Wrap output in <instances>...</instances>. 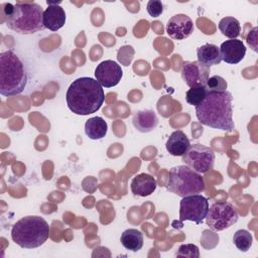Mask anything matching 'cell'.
<instances>
[{
    "instance_id": "1",
    "label": "cell",
    "mask_w": 258,
    "mask_h": 258,
    "mask_svg": "<svg viewBox=\"0 0 258 258\" xmlns=\"http://www.w3.org/2000/svg\"><path fill=\"white\" fill-rule=\"evenodd\" d=\"M233 96L229 91L207 92L205 100L196 107V115L205 126L233 132Z\"/></svg>"
},
{
    "instance_id": "2",
    "label": "cell",
    "mask_w": 258,
    "mask_h": 258,
    "mask_svg": "<svg viewBox=\"0 0 258 258\" xmlns=\"http://www.w3.org/2000/svg\"><path fill=\"white\" fill-rule=\"evenodd\" d=\"M66 99L67 105L73 113L85 116L96 113L102 107L105 93L97 80L82 77L70 85Z\"/></svg>"
},
{
    "instance_id": "3",
    "label": "cell",
    "mask_w": 258,
    "mask_h": 258,
    "mask_svg": "<svg viewBox=\"0 0 258 258\" xmlns=\"http://www.w3.org/2000/svg\"><path fill=\"white\" fill-rule=\"evenodd\" d=\"M2 14L7 27L19 34H33L43 30V9L34 2L3 3Z\"/></svg>"
},
{
    "instance_id": "4",
    "label": "cell",
    "mask_w": 258,
    "mask_h": 258,
    "mask_svg": "<svg viewBox=\"0 0 258 258\" xmlns=\"http://www.w3.org/2000/svg\"><path fill=\"white\" fill-rule=\"evenodd\" d=\"M27 84L24 63L11 49L0 53V94L11 97L22 93Z\"/></svg>"
},
{
    "instance_id": "5",
    "label": "cell",
    "mask_w": 258,
    "mask_h": 258,
    "mask_svg": "<svg viewBox=\"0 0 258 258\" xmlns=\"http://www.w3.org/2000/svg\"><path fill=\"white\" fill-rule=\"evenodd\" d=\"M49 226L39 216H26L18 220L12 227L11 238L15 244L25 249L41 246L48 238Z\"/></svg>"
},
{
    "instance_id": "6",
    "label": "cell",
    "mask_w": 258,
    "mask_h": 258,
    "mask_svg": "<svg viewBox=\"0 0 258 258\" xmlns=\"http://www.w3.org/2000/svg\"><path fill=\"white\" fill-rule=\"evenodd\" d=\"M167 189L178 197L184 198L203 192L205 190V181L201 173L196 172L186 165H177L169 171Z\"/></svg>"
},
{
    "instance_id": "7",
    "label": "cell",
    "mask_w": 258,
    "mask_h": 258,
    "mask_svg": "<svg viewBox=\"0 0 258 258\" xmlns=\"http://www.w3.org/2000/svg\"><path fill=\"white\" fill-rule=\"evenodd\" d=\"M238 212L234 206L227 202L214 203L209 207L206 223L213 231H223L238 221Z\"/></svg>"
},
{
    "instance_id": "8",
    "label": "cell",
    "mask_w": 258,
    "mask_h": 258,
    "mask_svg": "<svg viewBox=\"0 0 258 258\" xmlns=\"http://www.w3.org/2000/svg\"><path fill=\"white\" fill-rule=\"evenodd\" d=\"M182 161L196 172L206 173L214 167L215 152L205 145L192 144L182 155Z\"/></svg>"
},
{
    "instance_id": "9",
    "label": "cell",
    "mask_w": 258,
    "mask_h": 258,
    "mask_svg": "<svg viewBox=\"0 0 258 258\" xmlns=\"http://www.w3.org/2000/svg\"><path fill=\"white\" fill-rule=\"evenodd\" d=\"M208 199L200 194L182 198L179 207V221H191L200 225L208 214Z\"/></svg>"
},
{
    "instance_id": "10",
    "label": "cell",
    "mask_w": 258,
    "mask_h": 258,
    "mask_svg": "<svg viewBox=\"0 0 258 258\" xmlns=\"http://www.w3.org/2000/svg\"><path fill=\"white\" fill-rule=\"evenodd\" d=\"M210 76V67L198 60L184 61L181 68V78L189 87H205Z\"/></svg>"
},
{
    "instance_id": "11",
    "label": "cell",
    "mask_w": 258,
    "mask_h": 258,
    "mask_svg": "<svg viewBox=\"0 0 258 258\" xmlns=\"http://www.w3.org/2000/svg\"><path fill=\"white\" fill-rule=\"evenodd\" d=\"M123 71L116 61L107 59L100 62L95 69V77L98 83L105 88H111L119 84Z\"/></svg>"
},
{
    "instance_id": "12",
    "label": "cell",
    "mask_w": 258,
    "mask_h": 258,
    "mask_svg": "<svg viewBox=\"0 0 258 258\" xmlns=\"http://www.w3.org/2000/svg\"><path fill=\"white\" fill-rule=\"evenodd\" d=\"M194 29L192 20L185 14H176L172 16L166 24V33L176 40L187 38L194 32Z\"/></svg>"
},
{
    "instance_id": "13",
    "label": "cell",
    "mask_w": 258,
    "mask_h": 258,
    "mask_svg": "<svg viewBox=\"0 0 258 258\" xmlns=\"http://www.w3.org/2000/svg\"><path fill=\"white\" fill-rule=\"evenodd\" d=\"M220 48L221 58L227 63L236 64L240 62L246 54V46L239 39H229L224 41Z\"/></svg>"
},
{
    "instance_id": "14",
    "label": "cell",
    "mask_w": 258,
    "mask_h": 258,
    "mask_svg": "<svg viewBox=\"0 0 258 258\" xmlns=\"http://www.w3.org/2000/svg\"><path fill=\"white\" fill-rule=\"evenodd\" d=\"M47 5L43 12V25L51 31H56L66 23V12L58 3L47 1Z\"/></svg>"
},
{
    "instance_id": "15",
    "label": "cell",
    "mask_w": 258,
    "mask_h": 258,
    "mask_svg": "<svg viewBox=\"0 0 258 258\" xmlns=\"http://www.w3.org/2000/svg\"><path fill=\"white\" fill-rule=\"evenodd\" d=\"M135 129L141 133H148L158 125V118L153 110L144 109L137 111L132 118Z\"/></svg>"
},
{
    "instance_id": "16",
    "label": "cell",
    "mask_w": 258,
    "mask_h": 258,
    "mask_svg": "<svg viewBox=\"0 0 258 258\" xmlns=\"http://www.w3.org/2000/svg\"><path fill=\"white\" fill-rule=\"evenodd\" d=\"M157 186L156 179L148 173H140L133 177L130 187L135 196L147 197L154 192Z\"/></svg>"
},
{
    "instance_id": "17",
    "label": "cell",
    "mask_w": 258,
    "mask_h": 258,
    "mask_svg": "<svg viewBox=\"0 0 258 258\" xmlns=\"http://www.w3.org/2000/svg\"><path fill=\"white\" fill-rule=\"evenodd\" d=\"M190 146L189 140L181 130H176L168 137L165 148L172 156H182Z\"/></svg>"
},
{
    "instance_id": "18",
    "label": "cell",
    "mask_w": 258,
    "mask_h": 258,
    "mask_svg": "<svg viewBox=\"0 0 258 258\" xmlns=\"http://www.w3.org/2000/svg\"><path fill=\"white\" fill-rule=\"evenodd\" d=\"M198 61L201 63L211 67L219 64L222 61L220 48L212 43H206L197 49Z\"/></svg>"
},
{
    "instance_id": "19",
    "label": "cell",
    "mask_w": 258,
    "mask_h": 258,
    "mask_svg": "<svg viewBox=\"0 0 258 258\" xmlns=\"http://www.w3.org/2000/svg\"><path fill=\"white\" fill-rule=\"evenodd\" d=\"M108 131L107 122L99 116L92 117L86 121L85 133L92 140H98L106 136Z\"/></svg>"
},
{
    "instance_id": "20",
    "label": "cell",
    "mask_w": 258,
    "mask_h": 258,
    "mask_svg": "<svg viewBox=\"0 0 258 258\" xmlns=\"http://www.w3.org/2000/svg\"><path fill=\"white\" fill-rule=\"evenodd\" d=\"M120 242L125 249L137 252L143 246V234L137 229H127L121 234Z\"/></svg>"
},
{
    "instance_id": "21",
    "label": "cell",
    "mask_w": 258,
    "mask_h": 258,
    "mask_svg": "<svg viewBox=\"0 0 258 258\" xmlns=\"http://www.w3.org/2000/svg\"><path fill=\"white\" fill-rule=\"evenodd\" d=\"M219 29L223 35L229 37L230 39H237L241 32V26L238 19L227 16L220 20Z\"/></svg>"
},
{
    "instance_id": "22",
    "label": "cell",
    "mask_w": 258,
    "mask_h": 258,
    "mask_svg": "<svg viewBox=\"0 0 258 258\" xmlns=\"http://www.w3.org/2000/svg\"><path fill=\"white\" fill-rule=\"evenodd\" d=\"M233 242L238 250L242 252H247L252 246L253 237L249 231L241 229L235 232L233 236Z\"/></svg>"
},
{
    "instance_id": "23",
    "label": "cell",
    "mask_w": 258,
    "mask_h": 258,
    "mask_svg": "<svg viewBox=\"0 0 258 258\" xmlns=\"http://www.w3.org/2000/svg\"><path fill=\"white\" fill-rule=\"evenodd\" d=\"M207 89L205 87H194L190 88L185 93V101L191 105L197 107L200 105L207 96Z\"/></svg>"
},
{
    "instance_id": "24",
    "label": "cell",
    "mask_w": 258,
    "mask_h": 258,
    "mask_svg": "<svg viewBox=\"0 0 258 258\" xmlns=\"http://www.w3.org/2000/svg\"><path fill=\"white\" fill-rule=\"evenodd\" d=\"M228 84L226 80L220 76H213L208 79L205 88L211 92H223L227 91Z\"/></svg>"
},
{
    "instance_id": "25",
    "label": "cell",
    "mask_w": 258,
    "mask_h": 258,
    "mask_svg": "<svg viewBox=\"0 0 258 258\" xmlns=\"http://www.w3.org/2000/svg\"><path fill=\"white\" fill-rule=\"evenodd\" d=\"M177 257H188V258H199L200 251L198 246L194 244H183L180 245L176 254Z\"/></svg>"
},
{
    "instance_id": "26",
    "label": "cell",
    "mask_w": 258,
    "mask_h": 258,
    "mask_svg": "<svg viewBox=\"0 0 258 258\" xmlns=\"http://www.w3.org/2000/svg\"><path fill=\"white\" fill-rule=\"evenodd\" d=\"M146 10L151 17H158L163 12V4L159 0H150L147 3Z\"/></svg>"
}]
</instances>
